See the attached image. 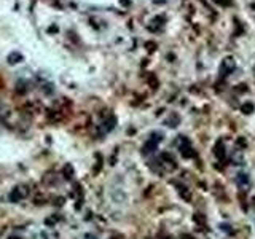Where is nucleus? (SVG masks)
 Returning <instances> with one entry per match:
<instances>
[{"label": "nucleus", "mask_w": 255, "mask_h": 239, "mask_svg": "<svg viewBox=\"0 0 255 239\" xmlns=\"http://www.w3.org/2000/svg\"><path fill=\"white\" fill-rule=\"evenodd\" d=\"M26 196H27V190H26L24 186H18V188H14L11 193H10V201L18 203V201H21Z\"/></svg>", "instance_id": "obj_1"}, {"label": "nucleus", "mask_w": 255, "mask_h": 239, "mask_svg": "<svg viewBox=\"0 0 255 239\" xmlns=\"http://www.w3.org/2000/svg\"><path fill=\"white\" fill-rule=\"evenodd\" d=\"M72 175H73V169H72L70 164H67V166L64 167V177H65V179H72Z\"/></svg>", "instance_id": "obj_2"}, {"label": "nucleus", "mask_w": 255, "mask_h": 239, "mask_svg": "<svg viewBox=\"0 0 255 239\" xmlns=\"http://www.w3.org/2000/svg\"><path fill=\"white\" fill-rule=\"evenodd\" d=\"M217 150H220V142L217 143ZM215 155H217V156L220 158V152H215ZM220 159H222V158H220Z\"/></svg>", "instance_id": "obj_3"}, {"label": "nucleus", "mask_w": 255, "mask_h": 239, "mask_svg": "<svg viewBox=\"0 0 255 239\" xmlns=\"http://www.w3.org/2000/svg\"><path fill=\"white\" fill-rule=\"evenodd\" d=\"M242 110H252V105H249V104H247V105H244V107H242Z\"/></svg>", "instance_id": "obj_4"}, {"label": "nucleus", "mask_w": 255, "mask_h": 239, "mask_svg": "<svg viewBox=\"0 0 255 239\" xmlns=\"http://www.w3.org/2000/svg\"><path fill=\"white\" fill-rule=\"evenodd\" d=\"M53 223H54L53 219H48V220H46V225H53Z\"/></svg>", "instance_id": "obj_5"}, {"label": "nucleus", "mask_w": 255, "mask_h": 239, "mask_svg": "<svg viewBox=\"0 0 255 239\" xmlns=\"http://www.w3.org/2000/svg\"><path fill=\"white\" fill-rule=\"evenodd\" d=\"M184 239H193L191 236H184Z\"/></svg>", "instance_id": "obj_6"}, {"label": "nucleus", "mask_w": 255, "mask_h": 239, "mask_svg": "<svg viewBox=\"0 0 255 239\" xmlns=\"http://www.w3.org/2000/svg\"><path fill=\"white\" fill-rule=\"evenodd\" d=\"M0 110H2V104H0Z\"/></svg>", "instance_id": "obj_7"}]
</instances>
